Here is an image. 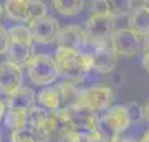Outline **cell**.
<instances>
[{
    "instance_id": "1",
    "label": "cell",
    "mask_w": 149,
    "mask_h": 142,
    "mask_svg": "<svg viewBox=\"0 0 149 142\" xmlns=\"http://www.w3.org/2000/svg\"><path fill=\"white\" fill-rule=\"evenodd\" d=\"M56 66H58L60 76L66 78L68 81H80L85 78V74L93 69L91 64V55L83 50H73V48L58 46L55 53Z\"/></svg>"
},
{
    "instance_id": "2",
    "label": "cell",
    "mask_w": 149,
    "mask_h": 142,
    "mask_svg": "<svg viewBox=\"0 0 149 142\" xmlns=\"http://www.w3.org/2000/svg\"><path fill=\"white\" fill-rule=\"evenodd\" d=\"M131 124H133V121H131L126 104H114L108 111H104L103 116L98 119L96 132L101 136L104 142L113 141V139L119 137V134H123Z\"/></svg>"
},
{
    "instance_id": "3",
    "label": "cell",
    "mask_w": 149,
    "mask_h": 142,
    "mask_svg": "<svg viewBox=\"0 0 149 142\" xmlns=\"http://www.w3.org/2000/svg\"><path fill=\"white\" fill-rule=\"evenodd\" d=\"M114 103V93L106 84H96L86 89H81L76 98V104L83 109H88L91 112H104Z\"/></svg>"
},
{
    "instance_id": "4",
    "label": "cell",
    "mask_w": 149,
    "mask_h": 142,
    "mask_svg": "<svg viewBox=\"0 0 149 142\" xmlns=\"http://www.w3.org/2000/svg\"><path fill=\"white\" fill-rule=\"evenodd\" d=\"M27 69L30 81L37 86H52L60 76L55 56H50L45 53L33 55V58L27 64Z\"/></svg>"
},
{
    "instance_id": "5",
    "label": "cell",
    "mask_w": 149,
    "mask_h": 142,
    "mask_svg": "<svg viewBox=\"0 0 149 142\" xmlns=\"http://www.w3.org/2000/svg\"><path fill=\"white\" fill-rule=\"evenodd\" d=\"M86 43H109L114 33V17L111 15H91L85 25Z\"/></svg>"
},
{
    "instance_id": "6",
    "label": "cell",
    "mask_w": 149,
    "mask_h": 142,
    "mask_svg": "<svg viewBox=\"0 0 149 142\" xmlns=\"http://www.w3.org/2000/svg\"><path fill=\"white\" fill-rule=\"evenodd\" d=\"M111 46L118 56L134 58L143 50V40L133 28H119L113 33Z\"/></svg>"
},
{
    "instance_id": "7",
    "label": "cell",
    "mask_w": 149,
    "mask_h": 142,
    "mask_svg": "<svg viewBox=\"0 0 149 142\" xmlns=\"http://www.w3.org/2000/svg\"><path fill=\"white\" fill-rule=\"evenodd\" d=\"M93 46L91 51H88L91 55V64H93V69L98 71L101 74H109L113 69L116 68V58L118 55L114 53L111 46V42L109 43H100V45H95V43H88Z\"/></svg>"
},
{
    "instance_id": "8",
    "label": "cell",
    "mask_w": 149,
    "mask_h": 142,
    "mask_svg": "<svg viewBox=\"0 0 149 142\" xmlns=\"http://www.w3.org/2000/svg\"><path fill=\"white\" fill-rule=\"evenodd\" d=\"M30 30H32V37L37 43H42V45H50V43H55L56 38H58V20L53 18V17H43L40 20L30 23Z\"/></svg>"
},
{
    "instance_id": "9",
    "label": "cell",
    "mask_w": 149,
    "mask_h": 142,
    "mask_svg": "<svg viewBox=\"0 0 149 142\" xmlns=\"http://www.w3.org/2000/svg\"><path fill=\"white\" fill-rule=\"evenodd\" d=\"M22 81H23V74L20 66L10 61L0 63V94L10 96L18 88H22Z\"/></svg>"
},
{
    "instance_id": "10",
    "label": "cell",
    "mask_w": 149,
    "mask_h": 142,
    "mask_svg": "<svg viewBox=\"0 0 149 142\" xmlns=\"http://www.w3.org/2000/svg\"><path fill=\"white\" fill-rule=\"evenodd\" d=\"M7 61L17 64V66H27L28 61L33 58V46L32 42H17V40H8L5 51Z\"/></svg>"
},
{
    "instance_id": "11",
    "label": "cell",
    "mask_w": 149,
    "mask_h": 142,
    "mask_svg": "<svg viewBox=\"0 0 149 142\" xmlns=\"http://www.w3.org/2000/svg\"><path fill=\"white\" fill-rule=\"evenodd\" d=\"M56 43L61 48L81 50V48H85V43H86L85 30H81L80 26H76V25L63 26V28H60V32H58Z\"/></svg>"
},
{
    "instance_id": "12",
    "label": "cell",
    "mask_w": 149,
    "mask_h": 142,
    "mask_svg": "<svg viewBox=\"0 0 149 142\" xmlns=\"http://www.w3.org/2000/svg\"><path fill=\"white\" fill-rule=\"evenodd\" d=\"M35 104V91L32 88H18L15 93L7 96V107L13 111H30Z\"/></svg>"
},
{
    "instance_id": "13",
    "label": "cell",
    "mask_w": 149,
    "mask_h": 142,
    "mask_svg": "<svg viewBox=\"0 0 149 142\" xmlns=\"http://www.w3.org/2000/svg\"><path fill=\"white\" fill-rule=\"evenodd\" d=\"M32 2L33 0H5V3H3L5 15L13 21L27 23Z\"/></svg>"
},
{
    "instance_id": "14",
    "label": "cell",
    "mask_w": 149,
    "mask_h": 142,
    "mask_svg": "<svg viewBox=\"0 0 149 142\" xmlns=\"http://www.w3.org/2000/svg\"><path fill=\"white\" fill-rule=\"evenodd\" d=\"M129 28H133L139 37H149V8L146 5L133 8L129 13Z\"/></svg>"
},
{
    "instance_id": "15",
    "label": "cell",
    "mask_w": 149,
    "mask_h": 142,
    "mask_svg": "<svg viewBox=\"0 0 149 142\" xmlns=\"http://www.w3.org/2000/svg\"><path fill=\"white\" fill-rule=\"evenodd\" d=\"M38 103H40V106L48 107L52 111H60L63 107V103H61V94H60L58 86L43 88L38 94Z\"/></svg>"
},
{
    "instance_id": "16",
    "label": "cell",
    "mask_w": 149,
    "mask_h": 142,
    "mask_svg": "<svg viewBox=\"0 0 149 142\" xmlns=\"http://www.w3.org/2000/svg\"><path fill=\"white\" fill-rule=\"evenodd\" d=\"M52 5L60 15L65 17H74L83 10L85 0H52Z\"/></svg>"
},
{
    "instance_id": "17",
    "label": "cell",
    "mask_w": 149,
    "mask_h": 142,
    "mask_svg": "<svg viewBox=\"0 0 149 142\" xmlns=\"http://www.w3.org/2000/svg\"><path fill=\"white\" fill-rule=\"evenodd\" d=\"M58 89H60V94H61V103H63V107H70V106H74L76 104V98H78V93L80 89L74 88L73 81H65V83H60L58 84ZM61 107V109H63Z\"/></svg>"
},
{
    "instance_id": "18",
    "label": "cell",
    "mask_w": 149,
    "mask_h": 142,
    "mask_svg": "<svg viewBox=\"0 0 149 142\" xmlns=\"http://www.w3.org/2000/svg\"><path fill=\"white\" fill-rule=\"evenodd\" d=\"M106 3H108L109 15L118 18V17L129 15L133 12L134 0H106Z\"/></svg>"
},
{
    "instance_id": "19",
    "label": "cell",
    "mask_w": 149,
    "mask_h": 142,
    "mask_svg": "<svg viewBox=\"0 0 149 142\" xmlns=\"http://www.w3.org/2000/svg\"><path fill=\"white\" fill-rule=\"evenodd\" d=\"M28 121V111H13L8 109V112L5 114V122L7 127H10L12 131L25 127Z\"/></svg>"
},
{
    "instance_id": "20",
    "label": "cell",
    "mask_w": 149,
    "mask_h": 142,
    "mask_svg": "<svg viewBox=\"0 0 149 142\" xmlns=\"http://www.w3.org/2000/svg\"><path fill=\"white\" fill-rule=\"evenodd\" d=\"M10 142H38V136L32 127L25 126V127L12 131Z\"/></svg>"
},
{
    "instance_id": "21",
    "label": "cell",
    "mask_w": 149,
    "mask_h": 142,
    "mask_svg": "<svg viewBox=\"0 0 149 142\" xmlns=\"http://www.w3.org/2000/svg\"><path fill=\"white\" fill-rule=\"evenodd\" d=\"M8 32V40H17V42H33L32 30L27 25H13Z\"/></svg>"
},
{
    "instance_id": "22",
    "label": "cell",
    "mask_w": 149,
    "mask_h": 142,
    "mask_svg": "<svg viewBox=\"0 0 149 142\" xmlns=\"http://www.w3.org/2000/svg\"><path fill=\"white\" fill-rule=\"evenodd\" d=\"M47 3L43 2V0H33L32 2V7H30V13H28V25L30 23H33V21L40 20V18H43V17H47Z\"/></svg>"
},
{
    "instance_id": "23",
    "label": "cell",
    "mask_w": 149,
    "mask_h": 142,
    "mask_svg": "<svg viewBox=\"0 0 149 142\" xmlns=\"http://www.w3.org/2000/svg\"><path fill=\"white\" fill-rule=\"evenodd\" d=\"M126 107H128V112H129L133 122H139V121H143V119H146V117H144V107L139 104V103L133 101V103L126 104Z\"/></svg>"
},
{
    "instance_id": "24",
    "label": "cell",
    "mask_w": 149,
    "mask_h": 142,
    "mask_svg": "<svg viewBox=\"0 0 149 142\" xmlns=\"http://www.w3.org/2000/svg\"><path fill=\"white\" fill-rule=\"evenodd\" d=\"M91 15H109L106 0H93V3H91Z\"/></svg>"
},
{
    "instance_id": "25",
    "label": "cell",
    "mask_w": 149,
    "mask_h": 142,
    "mask_svg": "<svg viewBox=\"0 0 149 142\" xmlns=\"http://www.w3.org/2000/svg\"><path fill=\"white\" fill-rule=\"evenodd\" d=\"M71 142H104L98 132H88V134H76Z\"/></svg>"
},
{
    "instance_id": "26",
    "label": "cell",
    "mask_w": 149,
    "mask_h": 142,
    "mask_svg": "<svg viewBox=\"0 0 149 142\" xmlns=\"http://www.w3.org/2000/svg\"><path fill=\"white\" fill-rule=\"evenodd\" d=\"M7 45H8V32L3 26H0V55H5Z\"/></svg>"
},
{
    "instance_id": "27",
    "label": "cell",
    "mask_w": 149,
    "mask_h": 142,
    "mask_svg": "<svg viewBox=\"0 0 149 142\" xmlns=\"http://www.w3.org/2000/svg\"><path fill=\"white\" fill-rule=\"evenodd\" d=\"M5 107H7V104L3 103V101L0 99V122H2V119H5Z\"/></svg>"
},
{
    "instance_id": "28",
    "label": "cell",
    "mask_w": 149,
    "mask_h": 142,
    "mask_svg": "<svg viewBox=\"0 0 149 142\" xmlns=\"http://www.w3.org/2000/svg\"><path fill=\"white\" fill-rule=\"evenodd\" d=\"M143 51L144 55H149V37H146L143 40Z\"/></svg>"
},
{
    "instance_id": "29",
    "label": "cell",
    "mask_w": 149,
    "mask_h": 142,
    "mask_svg": "<svg viewBox=\"0 0 149 142\" xmlns=\"http://www.w3.org/2000/svg\"><path fill=\"white\" fill-rule=\"evenodd\" d=\"M143 66H144V69L149 73V55H144L143 56Z\"/></svg>"
},
{
    "instance_id": "30",
    "label": "cell",
    "mask_w": 149,
    "mask_h": 142,
    "mask_svg": "<svg viewBox=\"0 0 149 142\" xmlns=\"http://www.w3.org/2000/svg\"><path fill=\"white\" fill-rule=\"evenodd\" d=\"M144 117H146V121L149 122V99H148V103H146V106H144Z\"/></svg>"
},
{
    "instance_id": "31",
    "label": "cell",
    "mask_w": 149,
    "mask_h": 142,
    "mask_svg": "<svg viewBox=\"0 0 149 142\" xmlns=\"http://www.w3.org/2000/svg\"><path fill=\"white\" fill-rule=\"evenodd\" d=\"M109 142H134V141H131V139H121V137H116V139H113V141H109Z\"/></svg>"
},
{
    "instance_id": "32",
    "label": "cell",
    "mask_w": 149,
    "mask_h": 142,
    "mask_svg": "<svg viewBox=\"0 0 149 142\" xmlns=\"http://www.w3.org/2000/svg\"><path fill=\"white\" fill-rule=\"evenodd\" d=\"M141 142H149V131H148V132H146V134L143 136V139H141Z\"/></svg>"
},
{
    "instance_id": "33",
    "label": "cell",
    "mask_w": 149,
    "mask_h": 142,
    "mask_svg": "<svg viewBox=\"0 0 149 142\" xmlns=\"http://www.w3.org/2000/svg\"><path fill=\"white\" fill-rule=\"evenodd\" d=\"M3 12L5 10H3V7H2V3H0V18H2V13H3Z\"/></svg>"
},
{
    "instance_id": "34",
    "label": "cell",
    "mask_w": 149,
    "mask_h": 142,
    "mask_svg": "<svg viewBox=\"0 0 149 142\" xmlns=\"http://www.w3.org/2000/svg\"><path fill=\"white\" fill-rule=\"evenodd\" d=\"M143 2H144V5H146V7L149 8V0H143Z\"/></svg>"
},
{
    "instance_id": "35",
    "label": "cell",
    "mask_w": 149,
    "mask_h": 142,
    "mask_svg": "<svg viewBox=\"0 0 149 142\" xmlns=\"http://www.w3.org/2000/svg\"><path fill=\"white\" fill-rule=\"evenodd\" d=\"M0 142H2V134H0Z\"/></svg>"
}]
</instances>
